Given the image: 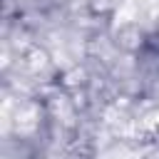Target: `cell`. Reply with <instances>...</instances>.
Returning a JSON list of instances; mask_svg holds the SVG:
<instances>
[{
    "label": "cell",
    "mask_w": 159,
    "mask_h": 159,
    "mask_svg": "<svg viewBox=\"0 0 159 159\" xmlns=\"http://www.w3.org/2000/svg\"><path fill=\"white\" fill-rule=\"evenodd\" d=\"M139 55H142V62H144V65H149V67L159 70V32L144 40V45H142V52H139Z\"/></svg>",
    "instance_id": "6da1fadb"
}]
</instances>
